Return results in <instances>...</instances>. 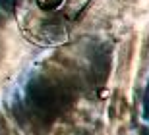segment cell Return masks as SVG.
Masks as SVG:
<instances>
[{
	"mask_svg": "<svg viewBox=\"0 0 149 135\" xmlns=\"http://www.w3.org/2000/svg\"><path fill=\"white\" fill-rule=\"evenodd\" d=\"M87 0H35L39 17L31 23V35L39 44H62L85 8Z\"/></svg>",
	"mask_w": 149,
	"mask_h": 135,
	"instance_id": "cell-1",
	"label": "cell"
}]
</instances>
